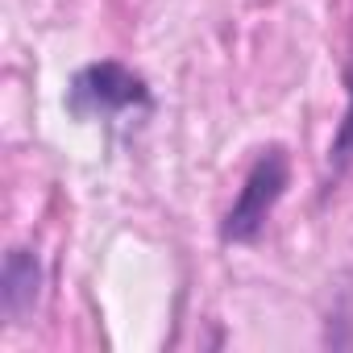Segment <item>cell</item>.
I'll return each instance as SVG.
<instances>
[{"label":"cell","mask_w":353,"mask_h":353,"mask_svg":"<svg viewBox=\"0 0 353 353\" xmlns=\"http://www.w3.org/2000/svg\"><path fill=\"white\" fill-rule=\"evenodd\" d=\"M283 192H287V154L283 150H266L254 162V170L245 174V188H241L237 204L225 216V229H221L225 241H237V245L254 241L262 233L266 216L274 212V204L283 200Z\"/></svg>","instance_id":"6da1fadb"},{"label":"cell","mask_w":353,"mask_h":353,"mask_svg":"<svg viewBox=\"0 0 353 353\" xmlns=\"http://www.w3.org/2000/svg\"><path fill=\"white\" fill-rule=\"evenodd\" d=\"M137 100H145V88H141V79L129 75L121 63H96V67H88V71L75 79V88H71V108L83 112V117L121 112V108H129V104H137Z\"/></svg>","instance_id":"7a4b0ae2"},{"label":"cell","mask_w":353,"mask_h":353,"mask_svg":"<svg viewBox=\"0 0 353 353\" xmlns=\"http://www.w3.org/2000/svg\"><path fill=\"white\" fill-rule=\"evenodd\" d=\"M42 287V266L30 250H13L5 258V270H0V307H5L9 320H21Z\"/></svg>","instance_id":"3957f363"},{"label":"cell","mask_w":353,"mask_h":353,"mask_svg":"<svg viewBox=\"0 0 353 353\" xmlns=\"http://www.w3.org/2000/svg\"><path fill=\"white\" fill-rule=\"evenodd\" d=\"M349 154H353V71H349V108H345V121H341V129L332 137V158L345 162Z\"/></svg>","instance_id":"277c9868"}]
</instances>
